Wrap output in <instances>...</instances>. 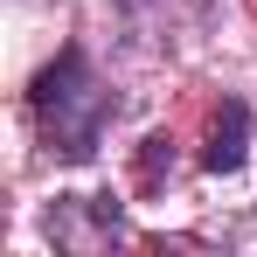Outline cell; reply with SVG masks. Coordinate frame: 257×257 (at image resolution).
<instances>
[{
  "label": "cell",
  "instance_id": "3957f363",
  "mask_svg": "<svg viewBox=\"0 0 257 257\" xmlns=\"http://www.w3.org/2000/svg\"><path fill=\"white\" fill-rule=\"evenodd\" d=\"M243 153H250V104H243V97H222L215 118H209L202 167H209V174H236V167H243Z\"/></svg>",
  "mask_w": 257,
  "mask_h": 257
},
{
  "label": "cell",
  "instance_id": "6da1fadb",
  "mask_svg": "<svg viewBox=\"0 0 257 257\" xmlns=\"http://www.w3.org/2000/svg\"><path fill=\"white\" fill-rule=\"evenodd\" d=\"M28 111H35V125H42L49 153H63V160H97L104 125L118 118V97L104 90V77L90 70L84 49H63L42 77H35Z\"/></svg>",
  "mask_w": 257,
  "mask_h": 257
},
{
  "label": "cell",
  "instance_id": "277c9868",
  "mask_svg": "<svg viewBox=\"0 0 257 257\" xmlns=\"http://www.w3.org/2000/svg\"><path fill=\"white\" fill-rule=\"evenodd\" d=\"M160 167H174V139H167V132L146 139V174H160Z\"/></svg>",
  "mask_w": 257,
  "mask_h": 257
},
{
  "label": "cell",
  "instance_id": "7a4b0ae2",
  "mask_svg": "<svg viewBox=\"0 0 257 257\" xmlns=\"http://www.w3.org/2000/svg\"><path fill=\"white\" fill-rule=\"evenodd\" d=\"M118 14H125L132 35H146V42H174L181 28H209L215 0H118Z\"/></svg>",
  "mask_w": 257,
  "mask_h": 257
}]
</instances>
